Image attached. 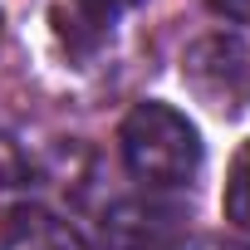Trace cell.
<instances>
[{
    "mask_svg": "<svg viewBox=\"0 0 250 250\" xmlns=\"http://www.w3.org/2000/svg\"><path fill=\"white\" fill-rule=\"evenodd\" d=\"M221 206H226V221L230 226H240V230H250V138L235 147V157H230V172H226V196H221Z\"/></svg>",
    "mask_w": 250,
    "mask_h": 250,
    "instance_id": "6",
    "label": "cell"
},
{
    "mask_svg": "<svg viewBox=\"0 0 250 250\" xmlns=\"http://www.w3.org/2000/svg\"><path fill=\"white\" fill-rule=\"evenodd\" d=\"M103 250H187V216L157 196L118 201L103 216Z\"/></svg>",
    "mask_w": 250,
    "mask_h": 250,
    "instance_id": "3",
    "label": "cell"
},
{
    "mask_svg": "<svg viewBox=\"0 0 250 250\" xmlns=\"http://www.w3.org/2000/svg\"><path fill=\"white\" fill-rule=\"evenodd\" d=\"M118 147H123V167L133 172V182H143L147 191H177L191 187L201 172V133L187 113H177L172 103H138L118 128Z\"/></svg>",
    "mask_w": 250,
    "mask_h": 250,
    "instance_id": "1",
    "label": "cell"
},
{
    "mask_svg": "<svg viewBox=\"0 0 250 250\" xmlns=\"http://www.w3.org/2000/svg\"><path fill=\"white\" fill-rule=\"evenodd\" d=\"M143 0H59L54 5V35L74 59H88L108 44V35L118 30V20L138 10Z\"/></svg>",
    "mask_w": 250,
    "mask_h": 250,
    "instance_id": "4",
    "label": "cell"
},
{
    "mask_svg": "<svg viewBox=\"0 0 250 250\" xmlns=\"http://www.w3.org/2000/svg\"><path fill=\"white\" fill-rule=\"evenodd\" d=\"M0 250H88V245L74 235V226H64L44 206H20L0 230Z\"/></svg>",
    "mask_w": 250,
    "mask_h": 250,
    "instance_id": "5",
    "label": "cell"
},
{
    "mask_svg": "<svg viewBox=\"0 0 250 250\" xmlns=\"http://www.w3.org/2000/svg\"><path fill=\"white\" fill-rule=\"evenodd\" d=\"M206 5L230 25H250V0H206Z\"/></svg>",
    "mask_w": 250,
    "mask_h": 250,
    "instance_id": "8",
    "label": "cell"
},
{
    "mask_svg": "<svg viewBox=\"0 0 250 250\" xmlns=\"http://www.w3.org/2000/svg\"><path fill=\"white\" fill-rule=\"evenodd\" d=\"M25 182V162L15 157V147L0 138V187H20Z\"/></svg>",
    "mask_w": 250,
    "mask_h": 250,
    "instance_id": "7",
    "label": "cell"
},
{
    "mask_svg": "<svg viewBox=\"0 0 250 250\" xmlns=\"http://www.w3.org/2000/svg\"><path fill=\"white\" fill-rule=\"evenodd\" d=\"M226 250H250V245H226Z\"/></svg>",
    "mask_w": 250,
    "mask_h": 250,
    "instance_id": "9",
    "label": "cell"
},
{
    "mask_svg": "<svg viewBox=\"0 0 250 250\" xmlns=\"http://www.w3.org/2000/svg\"><path fill=\"white\" fill-rule=\"evenodd\" d=\"M182 79L191 83V93L216 108V113H240L245 98H250V49L230 35H211V40H196L187 64H182Z\"/></svg>",
    "mask_w": 250,
    "mask_h": 250,
    "instance_id": "2",
    "label": "cell"
}]
</instances>
